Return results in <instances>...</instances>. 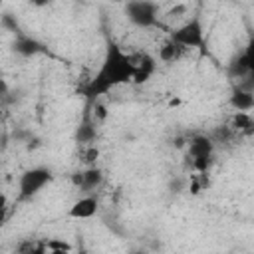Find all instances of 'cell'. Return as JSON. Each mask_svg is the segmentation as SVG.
<instances>
[{
	"instance_id": "cell-1",
	"label": "cell",
	"mask_w": 254,
	"mask_h": 254,
	"mask_svg": "<svg viewBox=\"0 0 254 254\" xmlns=\"http://www.w3.org/2000/svg\"><path fill=\"white\" fill-rule=\"evenodd\" d=\"M133 69L135 67H133L131 54H127L117 42L109 40L105 46V54H103V60H101L97 73L83 87L87 101H95L101 95H107L113 87L131 81Z\"/></svg>"
},
{
	"instance_id": "cell-2",
	"label": "cell",
	"mask_w": 254,
	"mask_h": 254,
	"mask_svg": "<svg viewBox=\"0 0 254 254\" xmlns=\"http://www.w3.org/2000/svg\"><path fill=\"white\" fill-rule=\"evenodd\" d=\"M169 40L177 44L183 50H204V26L202 16L194 14L187 22H183L179 28H175L169 34Z\"/></svg>"
},
{
	"instance_id": "cell-3",
	"label": "cell",
	"mask_w": 254,
	"mask_h": 254,
	"mask_svg": "<svg viewBox=\"0 0 254 254\" xmlns=\"http://www.w3.org/2000/svg\"><path fill=\"white\" fill-rule=\"evenodd\" d=\"M52 181H54V173L48 167H32V169L24 171L20 175V181H18V196H16V202H28V200H32Z\"/></svg>"
},
{
	"instance_id": "cell-4",
	"label": "cell",
	"mask_w": 254,
	"mask_h": 254,
	"mask_svg": "<svg viewBox=\"0 0 254 254\" xmlns=\"http://www.w3.org/2000/svg\"><path fill=\"white\" fill-rule=\"evenodd\" d=\"M125 16L137 28H155L159 26V4L149 0H131L125 4Z\"/></svg>"
},
{
	"instance_id": "cell-5",
	"label": "cell",
	"mask_w": 254,
	"mask_h": 254,
	"mask_svg": "<svg viewBox=\"0 0 254 254\" xmlns=\"http://www.w3.org/2000/svg\"><path fill=\"white\" fill-rule=\"evenodd\" d=\"M228 77L234 79V81H246L254 75V56H252V44L240 52L238 56H234L228 64V69H226Z\"/></svg>"
},
{
	"instance_id": "cell-6",
	"label": "cell",
	"mask_w": 254,
	"mask_h": 254,
	"mask_svg": "<svg viewBox=\"0 0 254 254\" xmlns=\"http://www.w3.org/2000/svg\"><path fill=\"white\" fill-rule=\"evenodd\" d=\"M103 179H105V177H103V171H101L99 167H87V169L75 171V173L71 175V185H73L75 189H79L81 192L89 194V192H93L95 189L101 187Z\"/></svg>"
},
{
	"instance_id": "cell-7",
	"label": "cell",
	"mask_w": 254,
	"mask_h": 254,
	"mask_svg": "<svg viewBox=\"0 0 254 254\" xmlns=\"http://www.w3.org/2000/svg\"><path fill=\"white\" fill-rule=\"evenodd\" d=\"M75 143L77 145H83V147H87V145H95V139H97V123H95V119L91 117V109H89V103L85 105V111H83V117H81V121L77 123V127H75Z\"/></svg>"
},
{
	"instance_id": "cell-8",
	"label": "cell",
	"mask_w": 254,
	"mask_h": 254,
	"mask_svg": "<svg viewBox=\"0 0 254 254\" xmlns=\"http://www.w3.org/2000/svg\"><path fill=\"white\" fill-rule=\"evenodd\" d=\"M131 58H133V67H135L131 81L137 83V85L149 81L151 75L157 69V60L153 56H149V54H139V56H131Z\"/></svg>"
},
{
	"instance_id": "cell-9",
	"label": "cell",
	"mask_w": 254,
	"mask_h": 254,
	"mask_svg": "<svg viewBox=\"0 0 254 254\" xmlns=\"http://www.w3.org/2000/svg\"><path fill=\"white\" fill-rule=\"evenodd\" d=\"M12 50L22 58H34V56H40V54H48V48L40 40L28 36V34L16 36L14 42H12Z\"/></svg>"
},
{
	"instance_id": "cell-10",
	"label": "cell",
	"mask_w": 254,
	"mask_h": 254,
	"mask_svg": "<svg viewBox=\"0 0 254 254\" xmlns=\"http://www.w3.org/2000/svg\"><path fill=\"white\" fill-rule=\"evenodd\" d=\"M97 208H99L97 198H95L93 194H85V196L77 198V200L69 206L67 216H69V218H75V220H87V218H91V216L97 214Z\"/></svg>"
},
{
	"instance_id": "cell-11",
	"label": "cell",
	"mask_w": 254,
	"mask_h": 254,
	"mask_svg": "<svg viewBox=\"0 0 254 254\" xmlns=\"http://www.w3.org/2000/svg\"><path fill=\"white\" fill-rule=\"evenodd\" d=\"M228 105L236 113H250L254 109V91H248V89L234 85V89L228 97Z\"/></svg>"
},
{
	"instance_id": "cell-12",
	"label": "cell",
	"mask_w": 254,
	"mask_h": 254,
	"mask_svg": "<svg viewBox=\"0 0 254 254\" xmlns=\"http://www.w3.org/2000/svg\"><path fill=\"white\" fill-rule=\"evenodd\" d=\"M187 155H189V159L214 155V143H212V139L208 135H202V133L190 137V141L187 143Z\"/></svg>"
},
{
	"instance_id": "cell-13",
	"label": "cell",
	"mask_w": 254,
	"mask_h": 254,
	"mask_svg": "<svg viewBox=\"0 0 254 254\" xmlns=\"http://www.w3.org/2000/svg\"><path fill=\"white\" fill-rule=\"evenodd\" d=\"M183 48H179L177 44H173L171 40H165L163 44H161V48H159V60L163 62V64H175L177 60H181V56H183Z\"/></svg>"
},
{
	"instance_id": "cell-14",
	"label": "cell",
	"mask_w": 254,
	"mask_h": 254,
	"mask_svg": "<svg viewBox=\"0 0 254 254\" xmlns=\"http://www.w3.org/2000/svg\"><path fill=\"white\" fill-rule=\"evenodd\" d=\"M228 127H230L234 133H252V129H254L252 115H250V113H234Z\"/></svg>"
},
{
	"instance_id": "cell-15",
	"label": "cell",
	"mask_w": 254,
	"mask_h": 254,
	"mask_svg": "<svg viewBox=\"0 0 254 254\" xmlns=\"http://www.w3.org/2000/svg\"><path fill=\"white\" fill-rule=\"evenodd\" d=\"M0 26H2L6 32L14 34V36H20V34H24L14 14H2V16H0Z\"/></svg>"
},
{
	"instance_id": "cell-16",
	"label": "cell",
	"mask_w": 254,
	"mask_h": 254,
	"mask_svg": "<svg viewBox=\"0 0 254 254\" xmlns=\"http://www.w3.org/2000/svg\"><path fill=\"white\" fill-rule=\"evenodd\" d=\"M212 163H214V155H210V157H194V159H190V169L194 173H198V175L200 173H208Z\"/></svg>"
},
{
	"instance_id": "cell-17",
	"label": "cell",
	"mask_w": 254,
	"mask_h": 254,
	"mask_svg": "<svg viewBox=\"0 0 254 254\" xmlns=\"http://www.w3.org/2000/svg\"><path fill=\"white\" fill-rule=\"evenodd\" d=\"M208 137L212 139V143H214V147H216V143H230V141L234 139V131H232L230 127H218V129H214Z\"/></svg>"
},
{
	"instance_id": "cell-18",
	"label": "cell",
	"mask_w": 254,
	"mask_h": 254,
	"mask_svg": "<svg viewBox=\"0 0 254 254\" xmlns=\"http://www.w3.org/2000/svg\"><path fill=\"white\" fill-rule=\"evenodd\" d=\"M99 159V149L95 145H87L85 147V153H83V161L89 165V167H95V161Z\"/></svg>"
},
{
	"instance_id": "cell-19",
	"label": "cell",
	"mask_w": 254,
	"mask_h": 254,
	"mask_svg": "<svg viewBox=\"0 0 254 254\" xmlns=\"http://www.w3.org/2000/svg\"><path fill=\"white\" fill-rule=\"evenodd\" d=\"M44 244H46V248L48 250H52V248H64V250H73V246L67 242V240H64V238H50V240H44Z\"/></svg>"
},
{
	"instance_id": "cell-20",
	"label": "cell",
	"mask_w": 254,
	"mask_h": 254,
	"mask_svg": "<svg viewBox=\"0 0 254 254\" xmlns=\"http://www.w3.org/2000/svg\"><path fill=\"white\" fill-rule=\"evenodd\" d=\"M38 246V240H22L18 246H16V254H32Z\"/></svg>"
},
{
	"instance_id": "cell-21",
	"label": "cell",
	"mask_w": 254,
	"mask_h": 254,
	"mask_svg": "<svg viewBox=\"0 0 254 254\" xmlns=\"http://www.w3.org/2000/svg\"><path fill=\"white\" fill-rule=\"evenodd\" d=\"M6 216H8V198L4 192H0V226L4 224Z\"/></svg>"
},
{
	"instance_id": "cell-22",
	"label": "cell",
	"mask_w": 254,
	"mask_h": 254,
	"mask_svg": "<svg viewBox=\"0 0 254 254\" xmlns=\"http://www.w3.org/2000/svg\"><path fill=\"white\" fill-rule=\"evenodd\" d=\"M10 93H12V91H10V85H8V81H6L4 77H0V99H6Z\"/></svg>"
},
{
	"instance_id": "cell-23",
	"label": "cell",
	"mask_w": 254,
	"mask_h": 254,
	"mask_svg": "<svg viewBox=\"0 0 254 254\" xmlns=\"http://www.w3.org/2000/svg\"><path fill=\"white\" fill-rule=\"evenodd\" d=\"M200 190H202V185H200V183H198V179L194 177V179L190 181V192H192V194H198Z\"/></svg>"
},
{
	"instance_id": "cell-24",
	"label": "cell",
	"mask_w": 254,
	"mask_h": 254,
	"mask_svg": "<svg viewBox=\"0 0 254 254\" xmlns=\"http://www.w3.org/2000/svg\"><path fill=\"white\" fill-rule=\"evenodd\" d=\"M185 12H187V6H185V4H181V6L173 8V10L169 12V16H179V14H185Z\"/></svg>"
},
{
	"instance_id": "cell-25",
	"label": "cell",
	"mask_w": 254,
	"mask_h": 254,
	"mask_svg": "<svg viewBox=\"0 0 254 254\" xmlns=\"http://www.w3.org/2000/svg\"><path fill=\"white\" fill-rule=\"evenodd\" d=\"M46 254H71V250H64V248H52V250H48L46 248Z\"/></svg>"
},
{
	"instance_id": "cell-26",
	"label": "cell",
	"mask_w": 254,
	"mask_h": 254,
	"mask_svg": "<svg viewBox=\"0 0 254 254\" xmlns=\"http://www.w3.org/2000/svg\"><path fill=\"white\" fill-rule=\"evenodd\" d=\"M173 145H175L177 149H185V147H187V141H185L183 137H177V139L173 141Z\"/></svg>"
},
{
	"instance_id": "cell-27",
	"label": "cell",
	"mask_w": 254,
	"mask_h": 254,
	"mask_svg": "<svg viewBox=\"0 0 254 254\" xmlns=\"http://www.w3.org/2000/svg\"><path fill=\"white\" fill-rule=\"evenodd\" d=\"M32 254H46V246H44V240H42V242H38V246H36V250H34Z\"/></svg>"
},
{
	"instance_id": "cell-28",
	"label": "cell",
	"mask_w": 254,
	"mask_h": 254,
	"mask_svg": "<svg viewBox=\"0 0 254 254\" xmlns=\"http://www.w3.org/2000/svg\"><path fill=\"white\" fill-rule=\"evenodd\" d=\"M75 254H89V252H87V250H85V248H83V246H79V248H77V252H75Z\"/></svg>"
},
{
	"instance_id": "cell-29",
	"label": "cell",
	"mask_w": 254,
	"mask_h": 254,
	"mask_svg": "<svg viewBox=\"0 0 254 254\" xmlns=\"http://www.w3.org/2000/svg\"><path fill=\"white\" fill-rule=\"evenodd\" d=\"M2 119H4V111L0 109V123H2Z\"/></svg>"
},
{
	"instance_id": "cell-30",
	"label": "cell",
	"mask_w": 254,
	"mask_h": 254,
	"mask_svg": "<svg viewBox=\"0 0 254 254\" xmlns=\"http://www.w3.org/2000/svg\"><path fill=\"white\" fill-rule=\"evenodd\" d=\"M0 10H2V2H0Z\"/></svg>"
}]
</instances>
